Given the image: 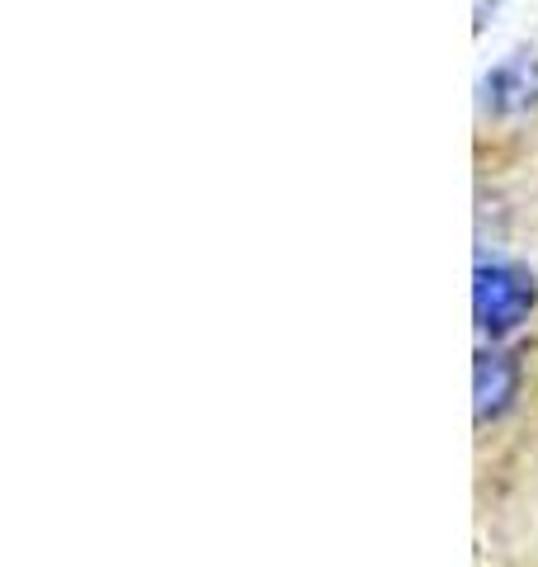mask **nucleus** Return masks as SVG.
Listing matches in <instances>:
<instances>
[{
	"label": "nucleus",
	"instance_id": "1",
	"mask_svg": "<svg viewBox=\"0 0 538 567\" xmlns=\"http://www.w3.org/2000/svg\"><path fill=\"white\" fill-rule=\"evenodd\" d=\"M538 303L534 275L519 270L510 260H492L477 265V284H473V308H477V327L492 336H510Z\"/></svg>",
	"mask_w": 538,
	"mask_h": 567
},
{
	"label": "nucleus",
	"instance_id": "2",
	"mask_svg": "<svg viewBox=\"0 0 538 567\" xmlns=\"http://www.w3.org/2000/svg\"><path fill=\"white\" fill-rule=\"evenodd\" d=\"M515 388H519V369L510 354H477V421L506 412Z\"/></svg>",
	"mask_w": 538,
	"mask_h": 567
},
{
	"label": "nucleus",
	"instance_id": "3",
	"mask_svg": "<svg viewBox=\"0 0 538 567\" xmlns=\"http://www.w3.org/2000/svg\"><path fill=\"white\" fill-rule=\"evenodd\" d=\"M482 91H487V104L496 114H510V110H525V104L538 100V76L529 71V62H506L492 71Z\"/></svg>",
	"mask_w": 538,
	"mask_h": 567
}]
</instances>
